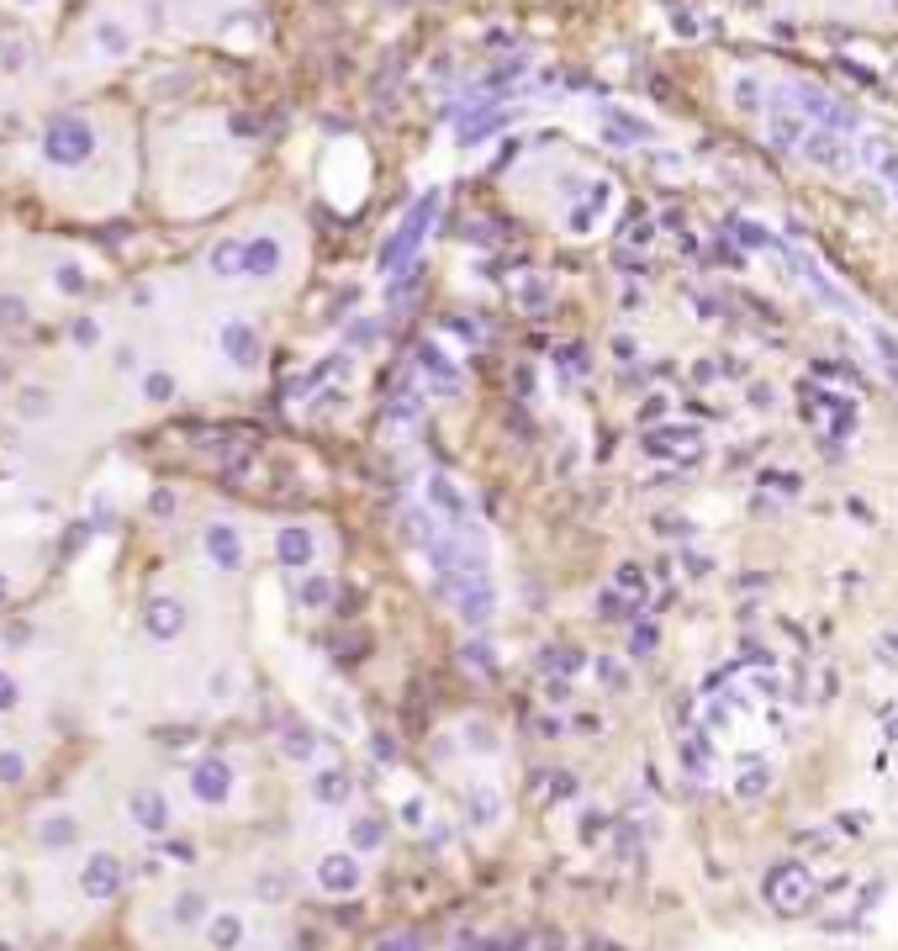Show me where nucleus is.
Segmentation results:
<instances>
[{
	"instance_id": "nucleus-11",
	"label": "nucleus",
	"mask_w": 898,
	"mask_h": 951,
	"mask_svg": "<svg viewBox=\"0 0 898 951\" xmlns=\"http://www.w3.org/2000/svg\"><path fill=\"white\" fill-rule=\"evenodd\" d=\"M286 238H280L275 228H259V233H243V281L249 286H270L280 281V270H286Z\"/></svg>"
},
{
	"instance_id": "nucleus-28",
	"label": "nucleus",
	"mask_w": 898,
	"mask_h": 951,
	"mask_svg": "<svg viewBox=\"0 0 898 951\" xmlns=\"http://www.w3.org/2000/svg\"><path fill=\"white\" fill-rule=\"evenodd\" d=\"M455 598H460V613L471 624L492 619V587H486V582H471V576H465V582H455Z\"/></svg>"
},
{
	"instance_id": "nucleus-14",
	"label": "nucleus",
	"mask_w": 898,
	"mask_h": 951,
	"mask_svg": "<svg viewBox=\"0 0 898 951\" xmlns=\"http://www.w3.org/2000/svg\"><path fill=\"white\" fill-rule=\"evenodd\" d=\"M64 349L74 354V360L106 354V349H111V323H106V312H96V307L69 312V323H64Z\"/></svg>"
},
{
	"instance_id": "nucleus-3",
	"label": "nucleus",
	"mask_w": 898,
	"mask_h": 951,
	"mask_svg": "<svg viewBox=\"0 0 898 951\" xmlns=\"http://www.w3.org/2000/svg\"><path fill=\"white\" fill-rule=\"evenodd\" d=\"M196 561L207 566V571H217V576H238L243 566H249V534H243L238 518L217 513V518H207V524H201V534H196Z\"/></svg>"
},
{
	"instance_id": "nucleus-17",
	"label": "nucleus",
	"mask_w": 898,
	"mask_h": 951,
	"mask_svg": "<svg viewBox=\"0 0 898 951\" xmlns=\"http://www.w3.org/2000/svg\"><path fill=\"white\" fill-rule=\"evenodd\" d=\"M809 164H819V170H851L856 164V154H851V138L846 133H830V127H809V138H803V148H798Z\"/></svg>"
},
{
	"instance_id": "nucleus-16",
	"label": "nucleus",
	"mask_w": 898,
	"mask_h": 951,
	"mask_svg": "<svg viewBox=\"0 0 898 951\" xmlns=\"http://www.w3.org/2000/svg\"><path fill=\"white\" fill-rule=\"evenodd\" d=\"M201 275L217 286H238L243 281V233H222L207 244V254H201Z\"/></svg>"
},
{
	"instance_id": "nucleus-9",
	"label": "nucleus",
	"mask_w": 898,
	"mask_h": 951,
	"mask_svg": "<svg viewBox=\"0 0 898 951\" xmlns=\"http://www.w3.org/2000/svg\"><path fill=\"white\" fill-rule=\"evenodd\" d=\"M122 814H127V825H133L138 835H148V841H164V835L175 830V804H170V793H164L159 782H138V788L122 798Z\"/></svg>"
},
{
	"instance_id": "nucleus-8",
	"label": "nucleus",
	"mask_w": 898,
	"mask_h": 951,
	"mask_svg": "<svg viewBox=\"0 0 898 951\" xmlns=\"http://www.w3.org/2000/svg\"><path fill=\"white\" fill-rule=\"evenodd\" d=\"M788 101L809 117V127H830V133H856V122H862V111H856L851 101H840V96H830L825 85H809V80H793L788 85Z\"/></svg>"
},
{
	"instance_id": "nucleus-10",
	"label": "nucleus",
	"mask_w": 898,
	"mask_h": 951,
	"mask_svg": "<svg viewBox=\"0 0 898 951\" xmlns=\"http://www.w3.org/2000/svg\"><path fill=\"white\" fill-rule=\"evenodd\" d=\"M185 788H191V798L201 809H222L238 788V772H233L228 756H196L191 767H185Z\"/></svg>"
},
{
	"instance_id": "nucleus-12",
	"label": "nucleus",
	"mask_w": 898,
	"mask_h": 951,
	"mask_svg": "<svg viewBox=\"0 0 898 951\" xmlns=\"http://www.w3.org/2000/svg\"><path fill=\"white\" fill-rule=\"evenodd\" d=\"M32 846L43 851V856H69L74 846H80V814L64 809V804H53L32 819Z\"/></svg>"
},
{
	"instance_id": "nucleus-13",
	"label": "nucleus",
	"mask_w": 898,
	"mask_h": 951,
	"mask_svg": "<svg viewBox=\"0 0 898 951\" xmlns=\"http://www.w3.org/2000/svg\"><path fill=\"white\" fill-rule=\"evenodd\" d=\"M270 555H275L280 571H296V576L317 571V529L312 524H280L270 539Z\"/></svg>"
},
{
	"instance_id": "nucleus-36",
	"label": "nucleus",
	"mask_w": 898,
	"mask_h": 951,
	"mask_svg": "<svg viewBox=\"0 0 898 951\" xmlns=\"http://www.w3.org/2000/svg\"><path fill=\"white\" fill-rule=\"evenodd\" d=\"M207 698H212V703H228V698H233V671H228V666H217L212 677H207Z\"/></svg>"
},
{
	"instance_id": "nucleus-33",
	"label": "nucleus",
	"mask_w": 898,
	"mask_h": 951,
	"mask_svg": "<svg viewBox=\"0 0 898 951\" xmlns=\"http://www.w3.org/2000/svg\"><path fill=\"white\" fill-rule=\"evenodd\" d=\"M798 883H803L798 867H777V872H772V893H788V899H782V909H798L803 899H809V888H798Z\"/></svg>"
},
{
	"instance_id": "nucleus-19",
	"label": "nucleus",
	"mask_w": 898,
	"mask_h": 951,
	"mask_svg": "<svg viewBox=\"0 0 898 951\" xmlns=\"http://www.w3.org/2000/svg\"><path fill=\"white\" fill-rule=\"evenodd\" d=\"M133 397L143 402V407H170L175 397H180V376L164 360H148L143 370H138V381H133Z\"/></svg>"
},
{
	"instance_id": "nucleus-30",
	"label": "nucleus",
	"mask_w": 898,
	"mask_h": 951,
	"mask_svg": "<svg viewBox=\"0 0 898 951\" xmlns=\"http://www.w3.org/2000/svg\"><path fill=\"white\" fill-rule=\"evenodd\" d=\"M27 772H32L27 745H0V788H22Z\"/></svg>"
},
{
	"instance_id": "nucleus-35",
	"label": "nucleus",
	"mask_w": 898,
	"mask_h": 951,
	"mask_svg": "<svg viewBox=\"0 0 898 951\" xmlns=\"http://www.w3.org/2000/svg\"><path fill=\"white\" fill-rule=\"evenodd\" d=\"M735 106L740 111H761V80L756 74H740L735 80Z\"/></svg>"
},
{
	"instance_id": "nucleus-25",
	"label": "nucleus",
	"mask_w": 898,
	"mask_h": 951,
	"mask_svg": "<svg viewBox=\"0 0 898 951\" xmlns=\"http://www.w3.org/2000/svg\"><path fill=\"white\" fill-rule=\"evenodd\" d=\"M349 793H354V777H349L344 767H323V772H312V798H317V804L344 809V804H349Z\"/></svg>"
},
{
	"instance_id": "nucleus-27",
	"label": "nucleus",
	"mask_w": 898,
	"mask_h": 951,
	"mask_svg": "<svg viewBox=\"0 0 898 951\" xmlns=\"http://www.w3.org/2000/svg\"><path fill=\"white\" fill-rule=\"evenodd\" d=\"M164 286H170V281L143 275V281H133V286L122 291V307L133 312V317H154V312H164Z\"/></svg>"
},
{
	"instance_id": "nucleus-41",
	"label": "nucleus",
	"mask_w": 898,
	"mask_h": 951,
	"mask_svg": "<svg viewBox=\"0 0 898 951\" xmlns=\"http://www.w3.org/2000/svg\"><path fill=\"white\" fill-rule=\"evenodd\" d=\"M148 508H154V513H175V492H154V497H148Z\"/></svg>"
},
{
	"instance_id": "nucleus-4",
	"label": "nucleus",
	"mask_w": 898,
	"mask_h": 951,
	"mask_svg": "<svg viewBox=\"0 0 898 951\" xmlns=\"http://www.w3.org/2000/svg\"><path fill=\"white\" fill-rule=\"evenodd\" d=\"M138 624H143V640L154 650H175L185 634H191V603H185L175 587H154L138 608Z\"/></svg>"
},
{
	"instance_id": "nucleus-37",
	"label": "nucleus",
	"mask_w": 898,
	"mask_h": 951,
	"mask_svg": "<svg viewBox=\"0 0 898 951\" xmlns=\"http://www.w3.org/2000/svg\"><path fill=\"white\" fill-rule=\"evenodd\" d=\"M354 851H370V846H376L381 841V825H376V819H354Z\"/></svg>"
},
{
	"instance_id": "nucleus-18",
	"label": "nucleus",
	"mask_w": 898,
	"mask_h": 951,
	"mask_svg": "<svg viewBox=\"0 0 898 951\" xmlns=\"http://www.w3.org/2000/svg\"><path fill=\"white\" fill-rule=\"evenodd\" d=\"M53 413H59V391H53L48 381H22L11 391V418L16 423L37 428V423H48Z\"/></svg>"
},
{
	"instance_id": "nucleus-34",
	"label": "nucleus",
	"mask_w": 898,
	"mask_h": 951,
	"mask_svg": "<svg viewBox=\"0 0 898 951\" xmlns=\"http://www.w3.org/2000/svg\"><path fill=\"white\" fill-rule=\"evenodd\" d=\"M32 634H37V629H32L27 619H11L6 629H0V650H11V656H16V650L32 645Z\"/></svg>"
},
{
	"instance_id": "nucleus-31",
	"label": "nucleus",
	"mask_w": 898,
	"mask_h": 951,
	"mask_svg": "<svg viewBox=\"0 0 898 951\" xmlns=\"http://www.w3.org/2000/svg\"><path fill=\"white\" fill-rule=\"evenodd\" d=\"M296 603H302V608H328L333 603V576H323V571H307L302 576V582H296Z\"/></svg>"
},
{
	"instance_id": "nucleus-29",
	"label": "nucleus",
	"mask_w": 898,
	"mask_h": 951,
	"mask_svg": "<svg viewBox=\"0 0 898 951\" xmlns=\"http://www.w3.org/2000/svg\"><path fill=\"white\" fill-rule=\"evenodd\" d=\"M22 703H27V682H22V671L0 661V719L22 714Z\"/></svg>"
},
{
	"instance_id": "nucleus-24",
	"label": "nucleus",
	"mask_w": 898,
	"mask_h": 951,
	"mask_svg": "<svg viewBox=\"0 0 898 951\" xmlns=\"http://www.w3.org/2000/svg\"><path fill=\"white\" fill-rule=\"evenodd\" d=\"M154 360V354L143 349V339H133V333H127V339H111V349H106V365H111V376H122L127 386L138 381V370Z\"/></svg>"
},
{
	"instance_id": "nucleus-15",
	"label": "nucleus",
	"mask_w": 898,
	"mask_h": 951,
	"mask_svg": "<svg viewBox=\"0 0 898 951\" xmlns=\"http://www.w3.org/2000/svg\"><path fill=\"white\" fill-rule=\"evenodd\" d=\"M43 275H48L53 296H64V302H85V296H90V265H85V254H64V249L48 254Z\"/></svg>"
},
{
	"instance_id": "nucleus-26",
	"label": "nucleus",
	"mask_w": 898,
	"mask_h": 951,
	"mask_svg": "<svg viewBox=\"0 0 898 951\" xmlns=\"http://www.w3.org/2000/svg\"><path fill=\"white\" fill-rule=\"evenodd\" d=\"M170 920L180 925V930H196V925H207L212 920V899L201 888H180L175 899H170Z\"/></svg>"
},
{
	"instance_id": "nucleus-2",
	"label": "nucleus",
	"mask_w": 898,
	"mask_h": 951,
	"mask_svg": "<svg viewBox=\"0 0 898 951\" xmlns=\"http://www.w3.org/2000/svg\"><path fill=\"white\" fill-rule=\"evenodd\" d=\"M143 43V27H138V16H127V11H96L85 22L80 32V59L85 64H127L138 53Z\"/></svg>"
},
{
	"instance_id": "nucleus-23",
	"label": "nucleus",
	"mask_w": 898,
	"mask_h": 951,
	"mask_svg": "<svg viewBox=\"0 0 898 951\" xmlns=\"http://www.w3.org/2000/svg\"><path fill=\"white\" fill-rule=\"evenodd\" d=\"M201 941H207L212 951H238L243 941H249V920H243L238 909H212V920L201 925Z\"/></svg>"
},
{
	"instance_id": "nucleus-42",
	"label": "nucleus",
	"mask_w": 898,
	"mask_h": 951,
	"mask_svg": "<svg viewBox=\"0 0 898 951\" xmlns=\"http://www.w3.org/2000/svg\"><path fill=\"white\" fill-rule=\"evenodd\" d=\"M11 592H16V571H11V566H0V603H6Z\"/></svg>"
},
{
	"instance_id": "nucleus-32",
	"label": "nucleus",
	"mask_w": 898,
	"mask_h": 951,
	"mask_svg": "<svg viewBox=\"0 0 898 951\" xmlns=\"http://www.w3.org/2000/svg\"><path fill=\"white\" fill-rule=\"evenodd\" d=\"M280 756L286 761H312L317 756V735L307 730V724H286V730H280Z\"/></svg>"
},
{
	"instance_id": "nucleus-5",
	"label": "nucleus",
	"mask_w": 898,
	"mask_h": 951,
	"mask_svg": "<svg viewBox=\"0 0 898 951\" xmlns=\"http://www.w3.org/2000/svg\"><path fill=\"white\" fill-rule=\"evenodd\" d=\"M74 883H80V899L85 904H111L122 899L127 888V856L111 851V846H90L80 856V872H74Z\"/></svg>"
},
{
	"instance_id": "nucleus-1",
	"label": "nucleus",
	"mask_w": 898,
	"mask_h": 951,
	"mask_svg": "<svg viewBox=\"0 0 898 951\" xmlns=\"http://www.w3.org/2000/svg\"><path fill=\"white\" fill-rule=\"evenodd\" d=\"M101 154H106V127H101V117H90V111H80V106L53 111V117L37 127V138H32L37 170L53 175V180L90 175V164H96Z\"/></svg>"
},
{
	"instance_id": "nucleus-22",
	"label": "nucleus",
	"mask_w": 898,
	"mask_h": 951,
	"mask_svg": "<svg viewBox=\"0 0 898 951\" xmlns=\"http://www.w3.org/2000/svg\"><path fill=\"white\" fill-rule=\"evenodd\" d=\"M766 133H772L777 148H803V138H809V117L782 96V101H772V111H766Z\"/></svg>"
},
{
	"instance_id": "nucleus-40",
	"label": "nucleus",
	"mask_w": 898,
	"mask_h": 951,
	"mask_svg": "<svg viewBox=\"0 0 898 951\" xmlns=\"http://www.w3.org/2000/svg\"><path fill=\"white\" fill-rule=\"evenodd\" d=\"M376 951H423V941L418 936H386Z\"/></svg>"
},
{
	"instance_id": "nucleus-39",
	"label": "nucleus",
	"mask_w": 898,
	"mask_h": 951,
	"mask_svg": "<svg viewBox=\"0 0 898 951\" xmlns=\"http://www.w3.org/2000/svg\"><path fill=\"white\" fill-rule=\"evenodd\" d=\"M476 809H481V814H476L481 825H492V819H497V793H486V788H481V793H476Z\"/></svg>"
},
{
	"instance_id": "nucleus-21",
	"label": "nucleus",
	"mask_w": 898,
	"mask_h": 951,
	"mask_svg": "<svg viewBox=\"0 0 898 951\" xmlns=\"http://www.w3.org/2000/svg\"><path fill=\"white\" fill-rule=\"evenodd\" d=\"M37 323V302L16 286H0V339H27Z\"/></svg>"
},
{
	"instance_id": "nucleus-6",
	"label": "nucleus",
	"mask_w": 898,
	"mask_h": 951,
	"mask_svg": "<svg viewBox=\"0 0 898 951\" xmlns=\"http://www.w3.org/2000/svg\"><path fill=\"white\" fill-rule=\"evenodd\" d=\"M212 354L233 376H254V370L265 365V339H259V328L249 317H222L217 333H212Z\"/></svg>"
},
{
	"instance_id": "nucleus-7",
	"label": "nucleus",
	"mask_w": 898,
	"mask_h": 951,
	"mask_svg": "<svg viewBox=\"0 0 898 951\" xmlns=\"http://www.w3.org/2000/svg\"><path fill=\"white\" fill-rule=\"evenodd\" d=\"M434 217H439V191H428V196H418L413 207H407V217H402V228L386 238L381 244V270L386 275H397V270H407V259L418 254V244H423V233L434 228Z\"/></svg>"
},
{
	"instance_id": "nucleus-38",
	"label": "nucleus",
	"mask_w": 898,
	"mask_h": 951,
	"mask_svg": "<svg viewBox=\"0 0 898 951\" xmlns=\"http://www.w3.org/2000/svg\"><path fill=\"white\" fill-rule=\"evenodd\" d=\"M164 856H170V862H180V867H191V862H196V846H191V841H170V846H164Z\"/></svg>"
},
{
	"instance_id": "nucleus-20",
	"label": "nucleus",
	"mask_w": 898,
	"mask_h": 951,
	"mask_svg": "<svg viewBox=\"0 0 898 951\" xmlns=\"http://www.w3.org/2000/svg\"><path fill=\"white\" fill-rule=\"evenodd\" d=\"M360 856L354 851H328V856H317V888L323 893H354L360 888Z\"/></svg>"
}]
</instances>
